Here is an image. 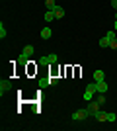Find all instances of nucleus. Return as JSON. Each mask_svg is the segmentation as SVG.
<instances>
[{
    "label": "nucleus",
    "instance_id": "obj_3",
    "mask_svg": "<svg viewBox=\"0 0 117 131\" xmlns=\"http://www.w3.org/2000/svg\"><path fill=\"white\" fill-rule=\"evenodd\" d=\"M111 39H115V31H107L106 35H103V37L98 41V45H100V47H109Z\"/></svg>",
    "mask_w": 117,
    "mask_h": 131
},
{
    "label": "nucleus",
    "instance_id": "obj_10",
    "mask_svg": "<svg viewBox=\"0 0 117 131\" xmlns=\"http://www.w3.org/2000/svg\"><path fill=\"white\" fill-rule=\"evenodd\" d=\"M43 18H45V22H53V20H57V18H55V12H53V10H47Z\"/></svg>",
    "mask_w": 117,
    "mask_h": 131
},
{
    "label": "nucleus",
    "instance_id": "obj_9",
    "mask_svg": "<svg viewBox=\"0 0 117 131\" xmlns=\"http://www.w3.org/2000/svg\"><path fill=\"white\" fill-rule=\"evenodd\" d=\"M51 35H53V31H51V27H43L41 29V39H51Z\"/></svg>",
    "mask_w": 117,
    "mask_h": 131
},
{
    "label": "nucleus",
    "instance_id": "obj_13",
    "mask_svg": "<svg viewBox=\"0 0 117 131\" xmlns=\"http://www.w3.org/2000/svg\"><path fill=\"white\" fill-rule=\"evenodd\" d=\"M98 121H106V112L103 110H100V112H96V115H94Z\"/></svg>",
    "mask_w": 117,
    "mask_h": 131
},
{
    "label": "nucleus",
    "instance_id": "obj_11",
    "mask_svg": "<svg viewBox=\"0 0 117 131\" xmlns=\"http://www.w3.org/2000/svg\"><path fill=\"white\" fill-rule=\"evenodd\" d=\"M107 92V84H106V80L103 82H98V94H106Z\"/></svg>",
    "mask_w": 117,
    "mask_h": 131
},
{
    "label": "nucleus",
    "instance_id": "obj_8",
    "mask_svg": "<svg viewBox=\"0 0 117 131\" xmlns=\"http://www.w3.org/2000/svg\"><path fill=\"white\" fill-rule=\"evenodd\" d=\"M94 80H96V82H103V80H106V72L101 71V69L94 71Z\"/></svg>",
    "mask_w": 117,
    "mask_h": 131
},
{
    "label": "nucleus",
    "instance_id": "obj_2",
    "mask_svg": "<svg viewBox=\"0 0 117 131\" xmlns=\"http://www.w3.org/2000/svg\"><path fill=\"white\" fill-rule=\"evenodd\" d=\"M31 55H33V45H25V47H23V51L20 53V59H18V63H25V61H28Z\"/></svg>",
    "mask_w": 117,
    "mask_h": 131
},
{
    "label": "nucleus",
    "instance_id": "obj_20",
    "mask_svg": "<svg viewBox=\"0 0 117 131\" xmlns=\"http://www.w3.org/2000/svg\"><path fill=\"white\" fill-rule=\"evenodd\" d=\"M113 27H115V31H117V20H115V24H113Z\"/></svg>",
    "mask_w": 117,
    "mask_h": 131
},
{
    "label": "nucleus",
    "instance_id": "obj_17",
    "mask_svg": "<svg viewBox=\"0 0 117 131\" xmlns=\"http://www.w3.org/2000/svg\"><path fill=\"white\" fill-rule=\"evenodd\" d=\"M109 47H111V49H117V37H115V39H111V43H109Z\"/></svg>",
    "mask_w": 117,
    "mask_h": 131
},
{
    "label": "nucleus",
    "instance_id": "obj_15",
    "mask_svg": "<svg viewBox=\"0 0 117 131\" xmlns=\"http://www.w3.org/2000/svg\"><path fill=\"white\" fill-rule=\"evenodd\" d=\"M6 37V27H4V22H0V39Z\"/></svg>",
    "mask_w": 117,
    "mask_h": 131
},
{
    "label": "nucleus",
    "instance_id": "obj_7",
    "mask_svg": "<svg viewBox=\"0 0 117 131\" xmlns=\"http://www.w3.org/2000/svg\"><path fill=\"white\" fill-rule=\"evenodd\" d=\"M86 117H88V112H86V110H78V112H74V114H72V119L74 121L86 119Z\"/></svg>",
    "mask_w": 117,
    "mask_h": 131
},
{
    "label": "nucleus",
    "instance_id": "obj_12",
    "mask_svg": "<svg viewBox=\"0 0 117 131\" xmlns=\"http://www.w3.org/2000/svg\"><path fill=\"white\" fill-rule=\"evenodd\" d=\"M53 12H55V18H57V20H61V18L64 16V10H62L61 6H55V10H53Z\"/></svg>",
    "mask_w": 117,
    "mask_h": 131
},
{
    "label": "nucleus",
    "instance_id": "obj_21",
    "mask_svg": "<svg viewBox=\"0 0 117 131\" xmlns=\"http://www.w3.org/2000/svg\"><path fill=\"white\" fill-rule=\"evenodd\" d=\"M115 20H117V10H115Z\"/></svg>",
    "mask_w": 117,
    "mask_h": 131
},
{
    "label": "nucleus",
    "instance_id": "obj_22",
    "mask_svg": "<svg viewBox=\"0 0 117 131\" xmlns=\"http://www.w3.org/2000/svg\"><path fill=\"white\" fill-rule=\"evenodd\" d=\"M45 2H49V0H45Z\"/></svg>",
    "mask_w": 117,
    "mask_h": 131
},
{
    "label": "nucleus",
    "instance_id": "obj_1",
    "mask_svg": "<svg viewBox=\"0 0 117 131\" xmlns=\"http://www.w3.org/2000/svg\"><path fill=\"white\" fill-rule=\"evenodd\" d=\"M96 92H98V82H90V84H88V86H86V92H84V100H88V102H90V100H92V96H94V94Z\"/></svg>",
    "mask_w": 117,
    "mask_h": 131
},
{
    "label": "nucleus",
    "instance_id": "obj_19",
    "mask_svg": "<svg viewBox=\"0 0 117 131\" xmlns=\"http://www.w3.org/2000/svg\"><path fill=\"white\" fill-rule=\"evenodd\" d=\"M111 6H113V10H117V0H111Z\"/></svg>",
    "mask_w": 117,
    "mask_h": 131
},
{
    "label": "nucleus",
    "instance_id": "obj_6",
    "mask_svg": "<svg viewBox=\"0 0 117 131\" xmlns=\"http://www.w3.org/2000/svg\"><path fill=\"white\" fill-rule=\"evenodd\" d=\"M12 90V82L10 80H0V94L4 96L6 92H10Z\"/></svg>",
    "mask_w": 117,
    "mask_h": 131
},
{
    "label": "nucleus",
    "instance_id": "obj_14",
    "mask_svg": "<svg viewBox=\"0 0 117 131\" xmlns=\"http://www.w3.org/2000/svg\"><path fill=\"white\" fill-rule=\"evenodd\" d=\"M117 115L113 114V112H106V121H115Z\"/></svg>",
    "mask_w": 117,
    "mask_h": 131
},
{
    "label": "nucleus",
    "instance_id": "obj_5",
    "mask_svg": "<svg viewBox=\"0 0 117 131\" xmlns=\"http://www.w3.org/2000/svg\"><path fill=\"white\" fill-rule=\"evenodd\" d=\"M57 61H59V57H57L55 53H51V55L41 57V59H39V63H41V65H53V63H57Z\"/></svg>",
    "mask_w": 117,
    "mask_h": 131
},
{
    "label": "nucleus",
    "instance_id": "obj_4",
    "mask_svg": "<svg viewBox=\"0 0 117 131\" xmlns=\"http://www.w3.org/2000/svg\"><path fill=\"white\" fill-rule=\"evenodd\" d=\"M100 110H101V104L98 102V100H96V102H92V100H90V102H88V108H86L88 115H96V112H100Z\"/></svg>",
    "mask_w": 117,
    "mask_h": 131
},
{
    "label": "nucleus",
    "instance_id": "obj_16",
    "mask_svg": "<svg viewBox=\"0 0 117 131\" xmlns=\"http://www.w3.org/2000/svg\"><path fill=\"white\" fill-rule=\"evenodd\" d=\"M49 80V86H55V84H59V78L57 77H51V78H47Z\"/></svg>",
    "mask_w": 117,
    "mask_h": 131
},
{
    "label": "nucleus",
    "instance_id": "obj_18",
    "mask_svg": "<svg viewBox=\"0 0 117 131\" xmlns=\"http://www.w3.org/2000/svg\"><path fill=\"white\" fill-rule=\"evenodd\" d=\"M98 102H100V104H103V102H106V96H103V94H100V96H98Z\"/></svg>",
    "mask_w": 117,
    "mask_h": 131
}]
</instances>
